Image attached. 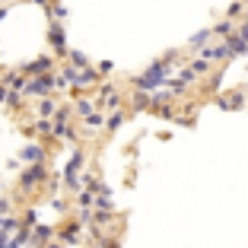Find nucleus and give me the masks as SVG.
I'll list each match as a JSON object with an SVG mask.
<instances>
[{"mask_svg": "<svg viewBox=\"0 0 248 248\" xmlns=\"http://www.w3.org/2000/svg\"><path fill=\"white\" fill-rule=\"evenodd\" d=\"M42 182H48V169H45V162L42 166H29L26 172H22V178H19V191L22 194H29L32 188H38Z\"/></svg>", "mask_w": 248, "mask_h": 248, "instance_id": "1", "label": "nucleus"}, {"mask_svg": "<svg viewBox=\"0 0 248 248\" xmlns=\"http://www.w3.org/2000/svg\"><path fill=\"white\" fill-rule=\"evenodd\" d=\"M121 95H118V89H115V83H105L102 86V93H99V105H102V108H111V111H118L121 108Z\"/></svg>", "mask_w": 248, "mask_h": 248, "instance_id": "2", "label": "nucleus"}, {"mask_svg": "<svg viewBox=\"0 0 248 248\" xmlns=\"http://www.w3.org/2000/svg\"><path fill=\"white\" fill-rule=\"evenodd\" d=\"M48 42H51V48H54L58 58H67V42H64V26H61V22H51V29H48Z\"/></svg>", "mask_w": 248, "mask_h": 248, "instance_id": "3", "label": "nucleus"}, {"mask_svg": "<svg viewBox=\"0 0 248 248\" xmlns=\"http://www.w3.org/2000/svg\"><path fill=\"white\" fill-rule=\"evenodd\" d=\"M22 70L29 73V77H42V73H54V61L45 54V58H35V61H29V64L22 67Z\"/></svg>", "mask_w": 248, "mask_h": 248, "instance_id": "4", "label": "nucleus"}, {"mask_svg": "<svg viewBox=\"0 0 248 248\" xmlns=\"http://www.w3.org/2000/svg\"><path fill=\"white\" fill-rule=\"evenodd\" d=\"M19 159H22V162H29V166H42V162H45V150H42V143L22 146V150H19Z\"/></svg>", "mask_w": 248, "mask_h": 248, "instance_id": "5", "label": "nucleus"}, {"mask_svg": "<svg viewBox=\"0 0 248 248\" xmlns=\"http://www.w3.org/2000/svg\"><path fill=\"white\" fill-rule=\"evenodd\" d=\"M58 108H61V102L54 99V95H45V99H38V102H35V115L38 118H54V115H58Z\"/></svg>", "mask_w": 248, "mask_h": 248, "instance_id": "6", "label": "nucleus"}, {"mask_svg": "<svg viewBox=\"0 0 248 248\" xmlns=\"http://www.w3.org/2000/svg\"><path fill=\"white\" fill-rule=\"evenodd\" d=\"M32 131L38 137H54V118H35V127Z\"/></svg>", "mask_w": 248, "mask_h": 248, "instance_id": "7", "label": "nucleus"}, {"mask_svg": "<svg viewBox=\"0 0 248 248\" xmlns=\"http://www.w3.org/2000/svg\"><path fill=\"white\" fill-rule=\"evenodd\" d=\"M217 105H219V108H242V93H226V95H219Z\"/></svg>", "mask_w": 248, "mask_h": 248, "instance_id": "8", "label": "nucleus"}, {"mask_svg": "<svg viewBox=\"0 0 248 248\" xmlns=\"http://www.w3.org/2000/svg\"><path fill=\"white\" fill-rule=\"evenodd\" d=\"M80 223H67V226L64 229H58V239H64V242H77V239H80Z\"/></svg>", "mask_w": 248, "mask_h": 248, "instance_id": "9", "label": "nucleus"}, {"mask_svg": "<svg viewBox=\"0 0 248 248\" xmlns=\"http://www.w3.org/2000/svg\"><path fill=\"white\" fill-rule=\"evenodd\" d=\"M77 207H80V210L95 207V194H93V191H86V188H80V191H77Z\"/></svg>", "mask_w": 248, "mask_h": 248, "instance_id": "10", "label": "nucleus"}, {"mask_svg": "<svg viewBox=\"0 0 248 248\" xmlns=\"http://www.w3.org/2000/svg\"><path fill=\"white\" fill-rule=\"evenodd\" d=\"M73 111H77L80 118H89V115L95 111V105L89 102V99H77V105H73Z\"/></svg>", "mask_w": 248, "mask_h": 248, "instance_id": "11", "label": "nucleus"}, {"mask_svg": "<svg viewBox=\"0 0 248 248\" xmlns=\"http://www.w3.org/2000/svg\"><path fill=\"white\" fill-rule=\"evenodd\" d=\"M121 121H124V111L118 108V111H111V115L105 118V127H108V131H118V127H121Z\"/></svg>", "mask_w": 248, "mask_h": 248, "instance_id": "12", "label": "nucleus"}, {"mask_svg": "<svg viewBox=\"0 0 248 248\" xmlns=\"http://www.w3.org/2000/svg\"><path fill=\"white\" fill-rule=\"evenodd\" d=\"M67 58H70V64H73V67H80V70H86V67H89V58H86L83 51H70Z\"/></svg>", "mask_w": 248, "mask_h": 248, "instance_id": "13", "label": "nucleus"}, {"mask_svg": "<svg viewBox=\"0 0 248 248\" xmlns=\"http://www.w3.org/2000/svg\"><path fill=\"white\" fill-rule=\"evenodd\" d=\"M83 124H86L89 131H99V127H102V124H105V118L99 115V111H93V115H89V118H83Z\"/></svg>", "mask_w": 248, "mask_h": 248, "instance_id": "14", "label": "nucleus"}, {"mask_svg": "<svg viewBox=\"0 0 248 248\" xmlns=\"http://www.w3.org/2000/svg\"><path fill=\"white\" fill-rule=\"evenodd\" d=\"M95 210H111V191L95 194Z\"/></svg>", "mask_w": 248, "mask_h": 248, "instance_id": "15", "label": "nucleus"}, {"mask_svg": "<svg viewBox=\"0 0 248 248\" xmlns=\"http://www.w3.org/2000/svg\"><path fill=\"white\" fill-rule=\"evenodd\" d=\"M210 35H213V29H204V32H197V35L191 38V45H204V42H207Z\"/></svg>", "mask_w": 248, "mask_h": 248, "instance_id": "16", "label": "nucleus"}, {"mask_svg": "<svg viewBox=\"0 0 248 248\" xmlns=\"http://www.w3.org/2000/svg\"><path fill=\"white\" fill-rule=\"evenodd\" d=\"M7 99H10V86L0 80V102H7Z\"/></svg>", "mask_w": 248, "mask_h": 248, "instance_id": "17", "label": "nucleus"}, {"mask_svg": "<svg viewBox=\"0 0 248 248\" xmlns=\"http://www.w3.org/2000/svg\"><path fill=\"white\" fill-rule=\"evenodd\" d=\"M99 73H102V77H108V73H111V64H108V61H105V64H99Z\"/></svg>", "mask_w": 248, "mask_h": 248, "instance_id": "18", "label": "nucleus"}, {"mask_svg": "<svg viewBox=\"0 0 248 248\" xmlns=\"http://www.w3.org/2000/svg\"><path fill=\"white\" fill-rule=\"evenodd\" d=\"M3 213H10V201H3V197H0V217H3Z\"/></svg>", "mask_w": 248, "mask_h": 248, "instance_id": "19", "label": "nucleus"}, {"mask_svg": "<svg viewBox=\"0 0 248 248\" xmlns=\"http://www.w3.org/2000/svg\"><path fill=\"white\" fill-rule=\"evenodd\" d=\"M245 3H248V0H245Z\"/></svg>", "mask_w": 248, "mask_h": 248, "instance_id": "20", "label": "nucleus"}]
</instances>
